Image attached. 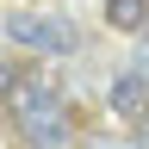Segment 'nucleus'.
<instances>
[{
  "label": "nucleus",
  "mask_w": 149,
  "mask_h": 149,
  "mask_svg": "<svg viewBox=\"0 0 149 149\" xmlns=\"http://www.w3.org/2000/svg\"><path fill=\"white\" fill-rule=\"evenodd\" d=\"M143 37H149V25H143Z\"/></svg>",
  "instance_id": "obj_8"
},
{
  "label": "nucleus",
  "mask_w": 149,
  "mask_h": 149,
  "mask_svg": "<svg viewBox=\"0 0 149 149\" xmlns=\"http://www.w3.org/2000/svg\"><path fill=\"white\" fill-rule=\"evenodd\" d=\"M143 149H149V112H143Z\"/></svg>",
  "instance_id": "obj_7"
},
{
  "label": "nucleus",
  "mask_w": 149,
  "mask_h": 149,
  "mask_svg": "<svg viewBox=\"0 0 149 149\" xmlns=\"http://www.w3.org/2000/svg\"><path fill=\"white\" fill-rule=\"evenodd\" d=\"M13 112H19V130L37 143V149H56L68 137V100L56 87H25V93H13Z\"/></svg>",
  "instance_id": "obj_1"
},
{
  "label": "nucleus",
  "mask_w": 149,
  "mask_h": 149,
  "mask_svg": "<svg viewBox=\"0 0 149 149\" xmlns=\"http://www.w3.org/2000/svg\"><path fill=\"white\" fill-rule=\"evenodd\" d=\"M0 93H13V68H0Z\"/></svg>",
  "instance_id": "obj_6"
},
{
  "label": "nucleus",
  "mask_w": 149,
  "mask_h": 149,
  "mask_svg": "<svg viewBox=\"0 0 149 149\" xmlns=\"http://www.w3.org/2000/svg\"><path fill=\"white\" fill-rule=\"evenodd\" d=\"M106 25L112 31H143L149 25V0H106Z\"/></svg>",
  "instance_id": "obj_4"
},
{
  "label": "nucleus",
  "mask_w": 149,
  "mask_h": 149,
  "mask_svg": "<svg viewBox=\"0 0 149 149\" xmlns=\"http://www.w3.org/2000/svg\"><path fill=\"white\" fill-rule=\"evenodd\" d=\"M106 100H112V112H118V118H143V112H149V74H143V68L118 74Z\"/></svg>",
  "instance_id": "obj_3"
},
{
  "label": "nucleus",
  "mask_w": 149,
  "mask_h": 149,
  "mask_svg": "<svg viewBox=\"0 0 149 149\" xmlns=\"http://www.w3.org/2000/svg\"><path fill=\"white\" fill-rule=\"evenodd\" d=\"M87 149H143V143H118V137H100V143H87Z\"/></svg>",
  "instance_id": "obj_5"
},
{
  "label": "nucleus",
  "mask_w": 149,
  "mask_h": 149,
  "mask_svg": "<svg viewBox=\"0 0 149 149\" xmlns=\"http://www.w3.org/2000/svg\"><path fill=\"white\" fill-rule=\"evenodd\" d=\"M6 37H13L19 50H44V56H68V50H74V25L37 19V13H13V19H6Z\"/></svg>",
  "instance_id": "obj_2"
}]
</instances>
